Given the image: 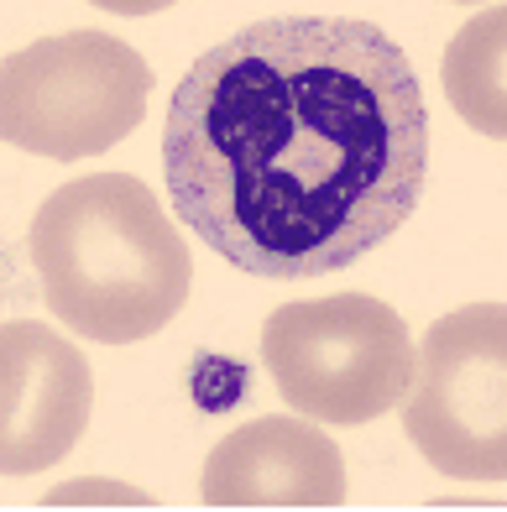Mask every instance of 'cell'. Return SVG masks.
Wrapping results in <instances>:
<instances>
[{"label": "cell", "instance_id": "6da1fadb", "mask_svg": "<svg viewBox=\"0 0 507 512\" xmlns=\"http://www.w3.org/2000/svg\"><path fill=\"white\" fill-rule=\"evenodd\" d=\"M173 215L251 277L356 267L424 199L429 110L372 21L272 16L194 58L163 121Z\"/></svg>", "mask_w": 507, "mask_h": 512}, {"label": "cell", "instance_id": "7a4b0ae2", "mask_svg": "<svg viewBox=\"0 0 507 512\" xmlns=\"http://www.w3.org/2000/svg\"><path fill=\"white\" fill-rule=\"evenodd\" d=\"M27 251L53 319L95 345L152 340L194 288L189 241L131 173H89L53 189L32 215Z\"/></svg>", "mask_w": 507, "mask_h": 512}, {"label": "cell", "instance_id": "3957f363", "mask_svg": "<svg viewBox=\"0 0 507 512\" xmlns=\"http://www.w3.org/2000/svg\"><path fill=\"white\" fill-rule=\"evenodd\" d=\"M408 324L372 293H330L283 304L262 324V366L278 398L314 424H372L408 398L413 382Z\"/></svg>", "mask_w": 507, "mask_h": 512}, {"label": "cell", "instance_id": "277c9868", "mask_svg": "<svg viewBox=\"0 0 507 512\" xmlns=\"http://www.w3.org/2000/svg\"><path fill=\"white\" fill-rule=\"evenodd\" d=\"M152 68L110 32H53L0 63V142L32 157H100L142 126Z\"/></svg>", "mask_w": 507, "mask_h": 512}, {"label": "cell", "instance_id": "5b68a950", "mask_svg": "<svg viewBox=\"0 0 507 512\" xmlns=\"http://www.w3.org/2000/svg\"><path fill=\"white\" fill-rule=\"evenodd\" d=\"M398 413L440 476L507 481V304H466L434 319Z\"/></svg>", "mask_w": 507, "mask_h": 512}, {"label": "cell", "instance_id": "8992f818", "mask_svg": "<svg viewBox=\"0 0 507 512\" xmlns=\"http://www.w3.org/2000/svg\"><path fill=\"white\" fill-rule=\"evenodd\" d=\"M95 377L48 324H0V476H37L84 439Z\"/></svg>", "mask_w": 507, "mask_h": 512}, {"label": "cell", "instance_id": "52a82bcc", "mask_svg": "<svg viewBox=\"0 0 507 512\" xmlns=\"http://www.w3.org/2000/svg\"><path fill=\"white\" fill-rule=\"evenodd\" d=\"M199 502L246 512V507H283L319 512L345 507V460L325 429L304 413H267L230 429L204 460Z\"/></svg>", "mask_w": 507, "mask_h": 512}, {"label": "cell", "instance_id": "ba28073f", "mask_svg": "<svg viewBox=\"0 0 507 512\" xmlns=\"http://www.w3.org/2000/svg\"><path fill=\"white\" fill-rule=\"evenodd\" d=\"M445 100L471 131L507 142V6L471 16L445 48Z\"/></svg>", "mask_w": 507, "mask_h": 512}, {"label": "cell", "instance_id": "9c48e42d", "mask_svg": "<svg viewBox=\"0 0 507 512\" xmlns=\"http://www.w3.org/2000/svg\"><path fill=\"white\" fill-rule=\"evenodd\" d=\"M89 6H100L110 16H157V11L178 6V0H89Z\"/></svg>", "mask_w": 507, "mask_h": 512}, {"label": "cell", "instance_id": "30bf717a", "mask_svg": "<svg viewBox=\"0 0 507 512\" xmlns=\"http://www.w3.org/2000/svg\"><path fill=\"white\" fill-rule=\"evenodd\" d=\"M455 6H487V0H455Z\"/></svg>", "mask_w": 507, "mask_h": 512}]
</instances>
